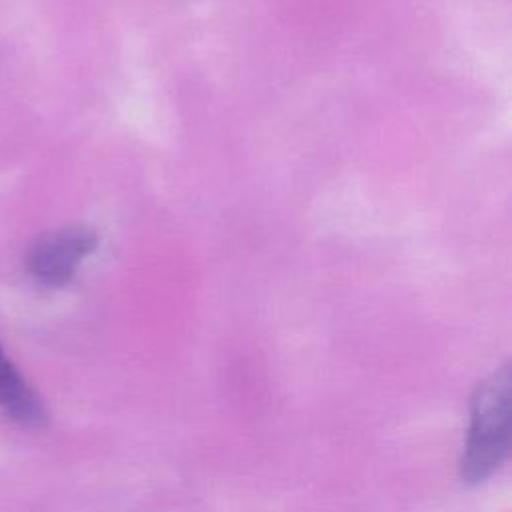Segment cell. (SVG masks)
I'll list each match as a JSON object with an SVG mask.
<instances>
[{
    "label": "cell",
    "instance_id": "obj_1",
    "mask_svg": "<svg viewBox=\"0 0 512 512\" xmlns=\"http://www.w3.org/2000/svg\"><path fill=\"white\" fill-rule=\"evenodd\" d=\"M510 368L488 376L472 398L470 430L460 460V474L468 484L490 478L510 452Z\"/></svg>",
    "mask_w": 512,
    "mask_h": 512
},
{
    "label": "cell",
    "instance_id": "obj_2",
    "mask_svg": "<svg viewBox=\"0 0 512 512\" xmlns=\"http://www.w3.org/2000/svg\"><path fill=\"white\" fill-rule=\"evenodd\" d=\"M96 248V234L86 226H62L40 236L28 250L30 274L48 286L68 282L80 262Z\"/></svg>",
    "mask_w": 512,
    "mask_h": 512
},
{
    "label": "cell",
    "instance_id": "obj_3",
    "mask_svg": "<svg viewBox=\"0 0 512 512\" xmlns=\"http://www.w3.org/2000/svg\"><path fill=\"white\" fill-rule=\"evenodd\" d=\"M0 408L14 420L26 426H40L46 420V410L28 382L12 366L0 348Z\"/></svg>",
    "mask_w": 512,
    "mask_h": 512
}]
</instances>
